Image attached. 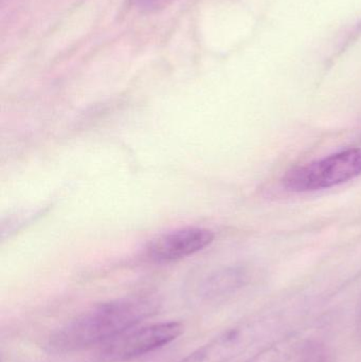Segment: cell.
<instances>
[{"label": "cell", "mask_w": 361, "mask_h": 362, "mask_svg": "<svg viewBox=\"0 0 361 362\" xmlns=\"http://www.w3.org/2000/svg\"><path fill=\"white\" fill-rule=\"evenodd\" d=\"M159 306L158 299L153 296H136L99 304L57 329L49 337L47 346L55 354H67L102 346L154 316Z\"/></svg>", "instance_id": "6da1fadb"}, {"label": "cell", "mask_w": 361, "mask_h": 362, "mask_svg": "<svg viewBox=\"0 0 361 362\" xmlns=\"http://www.w3.org/2000/svg\"><path fill=\"white\" fill-rule=\"evenodd\" d=\"M361 175V150L349 148L290 169L282 178L286 189L296 193L319 191L343 185Z\"/></svg>", "instance_id": "7a4b0ae2"}, {"label": "cell", "mask_w": 361, "mask_h": 362, "mask_svg": "<svg viewBox=\"0 0 361 362\" xmlns=\"http://www.w3.org/2000/svg\"><path fill=\"white\" fill-rule=\"evenodd\" d=\"M276 322L273 317L241 321L177 362H235L268 336Z\"/></svg>", "instance_id": "3957f363"}, {"label": "cell", "mask_w": 361, "mask_h": 362, "mask_svg": "<svg viewBox=\"0 0 361 362\" xmlns=\"http://www.w3.org/2000/svg\"><path fill=\"white\" fill-rule=\"evenodd\" d=\"M184 332V325L178 321L139 325L102 344L100 358L106 362L133 361L171 344Z\"/></svg>", "instance_id": "277c9868"}, {"label": "cell", "mask_w": 361, "mask_h": 362, "mask_svg": "<svg viewBox=\"0 0 361 362\" xmlns=\"http://www.w3.org/2000/svg\"><path fill=\"white\" fill-rule=\"evenodd\" d=\"M213 240L211 230L201 227L182 228L152 240L146 248V255L154 263H173L203 250Z\"/></svg>", "instance_id": "5b68a950"}, {"label": "cell", "mask_w": 361, "mask_h": 362, "mask_svg": "<svg viewBox=\"0 0 361 362\" xmlns=\"http://www.w3.org/2000/svg\"><path fill=\"white\" fill-rule=\"evenodd\" d=\"M247 282V274L241 267H229L213 272L201 282L199 297L203 301L222 299L239 291Z\"/></svg>", "instance_id": "8992f818"}, {"label": "cell", "mask_w": 361, "mask_h": 362, "mask_svg": "<svg viewBox=\"0 0 361 362\" xmlns=\"http://www.w3.org/2000/svg\"><path fill=\"white\" fill-rule=\"evenodd\" d=\"M298 362H335L334 353L326 344L314 342L303 348Z\"/></svg>", "instance_id": "52a82bcc"}, {"label": "cell", "mask_w": 361, "mask_h": 362, "mask_svg": "<svg viewBox=\"0 0 361 362\" xmlns=\"http://www.w3.org/2000/svg\"><path fill=\"white\" fill-rule=\"evenodd\" d=\"M172 0H129L131 8L142 14H153L167 8Z\"/></svg>", "instance_id": "ba28073f"}, {"label": "cell", "mask_w": 361, "mask_h": 362, "mask_svg": "<svg viewBox=\"0 0 361 362\" xmlns=\"http://www.w3.org/2000/svg\"><path fill=\"white\" fill-rule=\"evenodd\" d=\"M356 334H357V337L360 338L361 341V306L360 313H358L357 320H356Z\"/></svg>", "instance_id": "9c48e42d"}]
</instances>
